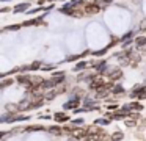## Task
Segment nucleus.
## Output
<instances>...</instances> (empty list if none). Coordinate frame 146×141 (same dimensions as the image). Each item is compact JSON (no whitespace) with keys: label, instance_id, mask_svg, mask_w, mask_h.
I'll list each match as a JSON object with an SVG mask.
<instances>
[{"label":"nucleus","instance_id":"nucleus-1","mask_svg":"<svg viewBox=\"0 0 146 141\" xmlns=\"http://www.w3.org/2000/svg\"><path fill=\"white\" fill-rule=\"evenodd\" d=\"M130 97L132 99H146V86H135L132 91V94H130Z\"/></svg>","mask_w":146,"mask_h":141},{"label":"nucleus","instance_id":"nucleus-2","mask_svg":"<svg viewBox=\"0 0 146 141\" xmlns=\"http://www.w3.org/2000/svg\"><path fill=\"white\" fill-rule=\"evenodd\" d=\"M79 96H76V94H74V96H71V100L69 102H66V103H63V110H76L77 108V103H79Z\"/></svg>","mask_w":146,"mask_h":141},{"label":"nucleus","instance_id":"nucleus-3","mask_svg":"<svg viewBox=\"0 0 146 141\" xmlns=\"http://www.w3.org/2000/svg\"><path fill=\"white\" fill-rule=\"evenodd\" d=\"M83 11H85V14H98L99 11H101V6L96 5V3H91V5H85V8H83Z\"/></svg>","mask_w":146,"mask_h":141},{"label":"nucleus","instance_id":"nucleus-4","mask_svg":"<svg viewBox=\"0 0 146 141\" xmlns=\"http://www.w3.org/2000/svg\"><path fill=\"white\" fill-rule=\"evenodd\" d=\"M17 81H19L21 85H25V86H30V85H32V77H30V75H17V78H16Z\"/></svg>","mask_w":146,"mask_h":141},{"label":"nucleus","instance_id":"nucleus-5","mask_svg":"<svg viewBox=\"0 0 146 141\" xmlns=\"http://www.w3.org/2000/svg\"><path fill=\"white\" fill-rule=\"evenodd\" d=\"M39 24H44L41 17H38V19H30V21L22 22L21 25H22V27H30V25H39Z\"/></svg>","mask_w":146,"mask_h":141},{"label":"nucleus","instance_id":"nucleus-6","mask_svg":"<svg viewBox=\"0 0 146 141\" xmlns=\"http://www.w3.org/2000/svg\"><path fill=\"white\" fill-rule=\"evenodd\" d=\"M27 8H30V3L29 2H27V3H19V5L14 6L13 13H24V11H27Z\"/></svg>","mask_w":146,"mask_h":141},{"label":"nucleus","instance_id":"nucleus-7","mask_svg":"<svg viewBox=\"0 0 146 141\" xmlns=\"http://www.w3.org/2000/svg\"><path fill=\"white\" fill-rule=\"evenodd\" d=\"M54 118L57 119L58 122H66V121H69V116H68V115H63V113H55Z\"/></svg>","mask_w":146,"mask_h":141},{"label":"nucleus","instance_id":"nucleus-8","mask_svg":"<svg viewBox=\"0 0 146 141\" xmlns=\"http://www.w3.org/2000/svg\"><path fill=\"white\" fill-rule=\"evenodd\" d=\"M49 132L54 135H61L63 133V128L60 127V125H52V127H49Z\"/></svg>","mask_w":146,"mask_h":141},{"label":"nucleus","instance_id":"nucleus-9","mask_svg":"<svg viewBox=\"0 0 146 141\" xmlns=\"http://www.w3.org/2000/svg\"><path fill=\"white\" fill-rule=\"evenodd\" d=\"M86 66H88V63H86V61L77 63V64L74 66V72H79V71H82V69H86Z\"/></svg>","mask_w":146,"mask_h":141},{"label":"nucleus","instance_id":"nucleus-10","mask_svg":"<svg viewBox=\"0 0 146 141\" xmlns=\"http://www.w3.org/2000/svg\"><path fill=\"white\" fill-rule=\"evenodd\" d=\"M57 86V81L52 78V80H44V83H42V88H55Z\"/></svg>","mask_w":146,"mask_h":141},{"label":"nucleus","instance_id":"nucleus-11","mask_svg":"<svg viewBox=\"0 0 146 141\" xmlns=\"http://www.w3.org/2000/svg\"><path fill=\"white\" fill-rule=\"evenodd\" d=\"M127 107H129V110H138V111L143 110V105L140 102H132V103H129Z\"/></svg>","mask_w":146,"mask_h":141},{"label":"nucleus","instance_id":"nucleus-12","mask_svg":"<svg viewBox=\"0 0 146 141\" xmlns=\"http://www.w3.org/2000/svg\"><path fill=\"white\" fill-rule=\"evenodd\" d=\"M38 130H44L42 125H29L25 127V132H38Z\"/></svg>","mask_w":146,"mask_h":141},{"label":"nucleus","instance_id":"nucleus-13","mask_svg":"<svg viewBox=\"0 0 146 141\" xmlns=\"http://www.w3.org/2000/svg\"><path fill=\"white\" fill-rule=\"evenodd\" d=\"M21 27H22L21 24H16V25H8V27H5V28H3V31H17Z\"/></svg>","mask_w":146,"mask_h":141},{"label":"nucleus","instance_id":"nucleus-14","mask_svg":"<svg viewBox=\"0 0 146 141\" xmlns=\"http://www.w3.org/2000/svg\"><path fill=\"white\" fill-rule=\"evenodd\" d=\"M121 77H123V72H121V71H115V72H111V74H110V78H111V80H118V78H121Z\"/></svg>","mask_w":146,"mask_h":141},{"label":"nucleus","instance_id":"nucleus-15","mask_svg":"<svg viewBox=\"0 0 146 141\" xmlns=\"http://www.w3.org/2000/svg\"><path fill=\"white\" fill-rule=\"evenodd\" d=\"M124 138V135L121 133V132H116V133L111 135V141H121Z\"/></svg>","mask_w":146,"mask_h":141},{"label":"nucleus","instance_id":"nucleus-16","mask_svg":"<svg viewBox=\"0 0 146 141\" xmlns=\"http://www.w3.org/2000/svg\"><path fill=\"white\" fill-rule=\"evenodd\" d=\"M135 44H137V46H146V38L145 36H138V38H137V39H135Z\"/></svg>","mask_w":146,"mask_h":141},{"label":"nucleus","instance_id":"nucleus-17","mask_svg":"<svg viewBox=\"0 0 146 141\" xmlns=\"http://www.w3.org/2000/svg\"><path fill=\"white\" fill-rule=\"evenodd\" d=\"M39 68H41V61H33L30 64V71H38Z\"/></svg>","mask_w":146,"mask_h":141},{"label":"nucleus","instance_id":"nucleus-18","mask_svg":"<svg viewBox=\"0 0 146 141\" xmlns=\"http://www.w3.org/2000/svg\"><path fill=\"white\" fill-rule=\"evenodd\" d=\"M14 83V80L11 78V80H7V78H3L2 80V85H0V88H7V86H10V85H13Z\"/></svg>","mask_w":146,"mask_h":141},{"label":"nucleus","instance_id":"nucleus-19","mask_svg":"<svg viewBox=\"0 0 146 141\" xmlns=\"http://www.w3.org/2000/svg\"><path fill=\"white\" fill-rule=\"evenodd\" d=\"M123 91H124V88L121 86V85H116V86H113L111 93H113V94H119V93H123Z\"/></svg>","mask_w":146,"mask_h":141},{"label":"nucleus","instance_id":"nucleus-20","mask_svg":"<svg viewBox=\"0 0 146 141\" xmlns=\"http://www.w3.org/2000/svg\"><path fill=\"white\" fill-rule=\"evenodd\" d=\"M96 124H102V125H108V124H110V121H108V119H98V121H96Z\"/></svg>","mask_w":146,"mask_h":141},{"label":"nucleus","instance_id":"nucleus-21","mask_svg":"<svg viewBox=\"0 0 146 141\" xmlns=\"http://www.w3.org/2000/svg\"><path fill=\"white\" fill-rule=\"evenodd\" d=\"M54 8H55L54 3H50V5H47V6H42V9H44V11H52Z\"/></svg>","mask_w":146,"mask_h":141},{"label":"nucleus","instance_id":"nucleus-22","mask_svg":"<svg viewBox=\"0 0 146 141\" xmlns=\"http://www.w3.org/2000/svg\"><path fill=\"white\" fill-rule=\"evenodd\" d=\"M54 69H55V66H54V64H50V66H44V68H42V71L50 72V71H54Z\"/></svg>","mask_w":146,"mask_h":141},{"label":"nucleus","instance_id":"nucleus-23","mask_svg":"<svg viewBox=\"0 0 146 141\" xmlns=\"http://www.w3.org/2000/svg\"><path fill=\"white\" fill-rule=\"evenodd\" d=\"M38 11H44V9H42V6H39V8H35V9H30L29 14H35V13H38Z\"/></svg>","mask_w":146,"mask_h":141},{"label":"nucleus","instance_id":"nucleus-24","mask_svg":"<svg viewBox=\"0 0 146 141\" xmlns=\"http://www.w3.org/2000/svg\"><path fill=\"white\" fill-rule=\"evenodd\" d=\"M61 75H64V72H61V71H57V72H54V74H52V77H61Z\"/></svg>","mask_w":146,"mask_h":141},{"label":"nucleus","instance_id":"nucleus-25","mask_svg":"<svg viewBox=\"0 0 146 141\" xmlns=\"http://www.w3.org/2000/svg\"><path fill=\"white\" fill-rule=\"evenodd\" d=\"M54 80H55V81H57V85H60V83H61V81H63V80H64V75H61V77H55V78H54Z\"/></svg>","mask_w":146,"mask_h":141},{"label":"nucleus","instance_id":"nucleus-26","mask_svg":"<svg viewBox=\"0 0 146 141\" xmlns=\"http://www.w3.org/2000/svg\"><path fill=\"white\" fill-rule=\"evenodd\" d=\"M30 71V66H22V68H19V72H27Z\"/></svg>","mask_w":146,"mask_h":141},{"label":"nucleus","instance_id":"nucleus-27","mask_svg":"<svg viewBox=\"0 0 146 141\" xmlns=\"http://www.w3.org/2000/svg\"><path fill=\"white\" fill-rule=\"evenodd\" d=\"M74 124H77V125H80V124H82V122H83V119H80V118H77V119H74Z\"/></svg>","mask_w":146,"mask_h":141},{"label":"nucleus","instance_id":"nucleus-28","mask_svg":"<svg viewBox=\"0 0 146 141\" xmlns=\"http://www.w3.org/2000/svg\"><path fill=\"white\" fill-rule=\"evenodd\" d=\"M107 108H108V110H116V108H118V105H116V103H113V105H108Z\"/></svg>","mask_w":146,"mask_h":141},{"label":"nucleus","instance_id":"nucleus-29","mask_svg":"<svg viewBox=\"0 0 146 141\" xmlns=\"http://www.w3.org/2000/svg\"><path fill=\"white\" fill-rule=\"evenodd\" d=\"M126 124H127V125H129V127H133V125H135V122H133V121H127V122H126Z\"/></svg>","mask_w":146,"mask_h":141},{"label":"nucleus","instance_id":"nucleus-30","mask_svg":"<svg viewBox=\"0 0 146 141\" xmlns=\"http://www.w3.org/2000/svg\"><path fill=\"white\" fill-rule=\"evenodd\" d=\"M8 11H11L10 8H2V13H8Z\"/></svg>","mask_w":146,"mask_h":141},{"label":"nucleus","instance_id":"nucleus-31","mask_svg":"<svg viewBox=\"0 0 146 141\" xmlns=\"http://www.w3.org/2000/svg\"><path fill=\"white\" fill-rule=\"evenodd\" d=\"M102 2H104V3H110L111 0H102Z\"/></svg>","mask_w":146,"mask_h":141},{"label":"nucleus","instance_id":"nucleus-32","mask_svg":"<svg viewBox=\"0 0 146 141\" xmlns=\"http://www.w3.org/2000/svg\"><path fill=\"white\" fill-rule=\"evenodd\" d=\"M2 2H8V0H2Z\"/></svg>","mask_w":146,"mask_h":141},{"label":"nucleus","instance_id":"nucleus-33","mask_svg":"<svg viewBox=\"0 0 146 141\" xmlns=\"http://www.w3.org/2000/svg\"><path fill=\"white\" fill-rule=\"evenodd\" d=\"M60 2H64V0H60Z\"/></svg>","mask_w":146,"mask_h":141}]
</instances>
